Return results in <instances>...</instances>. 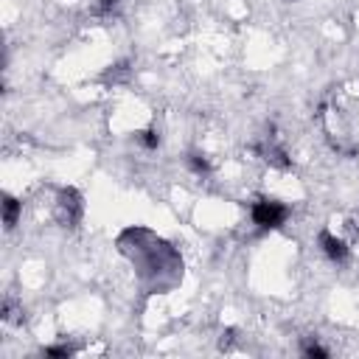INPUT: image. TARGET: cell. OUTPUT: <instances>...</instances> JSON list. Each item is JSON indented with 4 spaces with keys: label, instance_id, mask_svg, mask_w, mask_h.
<instances>
[{
    "label": "cell",
    "instance_id": "cell-5",
    "mask_svg": "<svg viewBox=\"0 0 359 359\" xmlns=\"http://www.w3.org/2000/svg\"><path fill=\"white\" fill-rule=\"evenodd\" d=\"M137 143H140L143 149H149V151H151V149H157V146H160V135H157L154 129H146V132H140V135H137Z\"/></svg>",
    "mask_w": 359,
    "mask_h": 359
},
{
    "label": "cell",
    "instance_id": "cell-6",
    "mask_svg": "<svg viewBox=\"0 0 359 359\" xmlns=\"http://www.w3.org/2000/svg\"><path fill=\"white\" fill-rule=\"evenodd\" d=\"M42 353H45V356H70L73 351H70L67 345H48Z\"/></svg>",
    "mask_w": 359,
    "mask_h": 359
},
{
    "label": "cell",
    "instance_id": "cell-2",
    "mask_svg": "<svg viewBox=\"0 0 359 359\" xmlns=\"http://www.w3.org/2000/svg\"><path fill=\"white\" fill-rule=\"evenodd\" d=\"M317 244H320V250L325 252V258L334 261V264H342V261L348 258V252H351V247H348L339 236H334L331 230H323V233L317 236Z\"/></svg>",
    "mask_w": 359,
    "mask_h": 359
},
{
    "label": "cell",
    "instance_id": "cell-3",
    "mask_svg": "<svg viewBox=\"0 0 359 359\" xmlns=\"http://www.w3.org/2000/svg\"><path fill=\"white\" fill-rule=\"evenodd\" d=\"M20 213H22V202H17L14 196H3V222H6V227L11 230L14 224H17V219H20Z\"/></svg>",
    "mask_w": 359,
    "mask_h": 359
},
{
    "label": "cell",
    "instance_id": "cell-4",
    "mask_svg": "<svg viewBox=\"0 0 359 359\" xmlns=\"http://www.w3.org/2000/svg\"><path fill=\"white\" fill-rule=\"evenodd\" d=\"M188 168H191L194 174H199V177H202V174H208V171H210V163H208V157H205V154L191 151V154H188Z\"/></svg>",
    "mask_w": 359,
    "mask_h": 359
},
{
    "label": "cell",
    "instance_id": "cell-1",
    "mask_svg": "<svg viewBox=\"0 0 359 359\" xmlns=\"http://www.w3.org/2000/svg\"><path fill=\"white\" fill-rule=\"evenodd\" d=\"M250 216L261 230H275L289 219V208L283 202H278V199H258L252 205Z\"/></svg>",
    "mask_w": 359,
    "mask_h": 359
},
{
    "label": "cell",
    "instance_id": "cell-7",
    "mask_svg": "<svg viewBox=\"0 0 359 359\" xmlns=\"http://www.w3.org/2000/svg\"><path fill=\"white\" fill-rule=\"evenodd\" d=\"M303 353H306V356H320V359H325V356H328V351H325L323 345H317V342L306 345V348H303Z\"/></svg>",
    "mask_w": 359,
    "mask_h": 359
},
{
    "label": "cell",
    "instance_id": "cell-8",
    "mask_svg": "<svg viewBox=\"0 0 359 359\" xmlns=\"http://www.w3.org/2000/svg\"><path fill=\"white\" fill-rule=\"evenodd\" d=\"M118 3H121V0H101V8L107 11V8H112V6H118Z\"/></svg>",
    "mask_w": 359,
    "mask_h": 359
}]
</instances>
